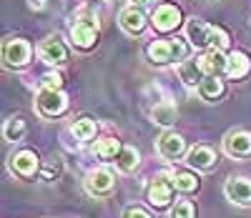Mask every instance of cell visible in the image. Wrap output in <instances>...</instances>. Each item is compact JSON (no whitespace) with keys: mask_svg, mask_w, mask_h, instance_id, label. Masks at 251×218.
<instances>
[{"mask_svg":"<svg viewBox=\"0 0 251 218\" xmlns=\"http://www.w3.org/2000/svg\"><path fill=\"white\" fill-rule=\"evenodd\" d=\"M60 170H63V166H60V158H50V163L40 170V176H43V181H55L58 176H60Z\"/></svg>","mask_w":251,"mask_h":218,"instance_id":"28","label":"cell"},{"mask_svg":"<svg viewBox=\"0 0 251 218\" xmlns=\"http://www.w3.org/2000/svg\"><path fill=\"white\" fill-rule=\"evenodd\" d=\"M123 218H151L149 211L141 208V206H126L123 208Z\"/></svg>","mask_w":251,"mask_h":218,"instance_id":"30","label":"cell"},{"mask_svg":"<svg viewBox=\"0 0 251 218\" xmlns=\"http://www.w3.org/2000/svg\"><path fill=\"white\" fill-rule=\"evenodd\" d=\"M25 130H28V125H25L23 118H20V116H10L5 121V125H3V138L8 143H18V141H23Z\"/></svg>","mask_w":251,"mask_h":218,"instance_id":"24","label":"cell"},{"mask_svg":"<svg viewBox=\"0 0 251 218\" xmlns=\"http://www.w3.org/2000/svg\"><path fill=\"white\" fill-rule=\"evenodd\" d=\"M40 85H43L46 91H60V85H63V78L58 73H46L43 80H40Z\"/></svg>","mask_w":251,"mask_h":218,"instance_id":"29","label":"cell"},{"mask_svg":"<svg viewBox=\"0 0 251 218\" xmlns=\"http://www.w3.org/2000/svg\"><path fill=\"white\" fill-rule=\"evenodd\" d=\"M96 40H98V20L93 15L73 20V25H71V43L75 48L88 50V48L96 46Z\"/></svg>","mask_w":251,"mask_h":218,"instance_id":"3","label":"cell"},{"mask_svg":"<svg viewBox=\"0 0 251 218\" xmlns=\"http://www.w3.org/2000/svg\"><path fill=\"white\" fill-rule=\"evenodd\" d=\"M228 48V33L219 25H211V50H226Z\"/></svg>","mask_w":251,"mask_h":218,"instance_id":"26","label":"cell"},{"mask_svg":"<svg viewBox=\"0 0 251 218\" xmlns=\"http://www.w3.org/2000/svg\"><path fill=\"white\" fill-rule=\"evenodd\" d=\"M149 60L156 65H166V63H176L186 58V46L181 40H153L149 46Z\"/></svg>","mask_w":251,"mask_h":218,"instance_id":"2","label":"cell"},{"mask_svg":"<svg viewBox=\"0 0 251 218\" xmlns=\"http://www.w3.org/2000/svg\"><path fill=\"white\" fill-rule=\"evenodd\" d=\"M156 148H158V156L166 158V161H178L181 156L188 153V150H186V141L178 133H174V130H166V133L158 138Z\"/></svg>","mask_w":251,"mask_h":218,"instance_id":"11","label":"cell"},{"mask_svg":"<svg viewBox=\"0 0 251 218\" xmlns=\"http://www.w3.org/2000/svg\"><path fill=\"white\" fill-rule=\"evenodd\" d=\"M171 218H196V208L191 201H176L171 208Z\"/></svg>","mask_w":251,"mask_h":218,"instance_id":"27","label":"cell"},{"mask_svg":"<svg viewBox=\"0 0 251 218\" xmlns=\"http://www.w3.org/2000/svg\"><path fill=\"white\" fill-rule=\"evenodd\" d=\"M71 130H73V136H75L78 141H91V138H96L98 125H96V121H91V118H80V121L73 123Z\"/></svg>","mask_w":251,"mask_h":218,"instance_id":"25","label":"cell"},{"mask_svg":"<svg viewBox=\"0 0 251 218\" xmlns=\"http://www.w3.org/2000/svg\"><path fill=\"white\" fill-rule=\"evenodd\" d=\"M38 55H40L43 63L53 65V68H55V65H63L68 60V50H66V46H63V40L58 35H48L43 43H40Z\"/></svg>","mask_w":251,"mask_h":218,"instance_id":"10","label":"cell"},{"mask_svg":"<svg viewBox=\"0 0 251 218\" xmlns=\"http://www.w3.org/2000/svg\"><path fill=\"white\" fill-rule=\"evenodd\" d=\"M151 118H153V123L161 125V128H171V125L178 121V108H176L171 100H161V103H156V105L151 108Z\"/></svg>","mask_w":251,"mask_h":218,"instance_id":"17","label":"cell"},{"mask_svg":"<svg viewBox=\"0 0 251 218\" xmlns=\"http://www.w3.org/2000/svg\"><path fill=\"white\" fill-rule=\"evenodd\" d=\"M186 163L196 170H211L216 166V153L208 145H194L186 153Z\"/></svg>","mask_w":251,"mask_h":218,"instance_id":"16","label":"cell"},{"mask_svg":"<svg viewBox=\"0 0 251 218\" xmlns=\"http://www.w3.org/2000/svg\"><path fill=\"white\" fill-rule=\"evenodd\" d=\"M224 150L231 158H249L251 156V133L249 130H228L224 138Z\"/></svg>","mask_w":251,"mask_h":218,"instance_id":"9","label":"cell"},{"mask_svg":"<svg viewBox=\"0 0 251 218\" xmlns=\"http://www.w3.org/2000/svg\"><path fill=\"white\" fill-rule=\"evenodd\" d=\"M93 150H96V156H98V158H103V161H111V158H118V153L123 150V145H121V141H118V138L106 136V138L96 141Z\"/></svg>","mask_w":251,"mask_h":218,"instance_id":"21","label":"cell"},{"mask_svg":"<svg viewBox=\"0 0 251 218\" xmlns=\"http://www.w3.org/2000/svg\"><path fill=\"white\" fill-rule=\"evenodd\" d=\"M151 23H153V28H156L158 33H171V30H176V28L181 25V10H178V5H171V3L158 5V8L153 10V15H151Z\"/></svg>","mask_w":251,"mask_h":218,"instance_id":"8","label":"cell"},{"mask_svg":"<svg viewBox=\"0 0 251 218\" xmlns=\"http://www.w3.org/2000/svg\"><path fill=\"white\" fill-rule=\"evenodd\" d=\"M199 58H201V65H203L206 75H221V73H226L228 55H224V50H206Z\"/></svg>","mask_w":251,"mask_h":218,"instance_id":"19","label":"cell"},{"mask_svg":"<svg viewBox=\"0 0 251 218\" xmlns=\"http://www.w3.org/2000/svg\"><path fill=\"white\" fill-rule=\"evenodd\" d=\"M251 71V60L246 53L241 50H234V53H228V65H226V75L231 78V80H241L246 78Z\"/></svg>","mask_w":251,"mask_h":218,"instance_id":"18","label":"cell"},{"mask_svg":"<svg viewBox=\"0 0 251 218\" xmlns=\"http://www.w3.org/2000/svg\"><path fill=\"white\" fill-rule=\"evenodd\" d=\"M138 163H141V153H138V150L133 145H123V150L116 158V168L121 173H133L138 168Z\"/></svg>","mask_w":251,"mask_h":218,"instance_id":"23","label":"cell"},{"mask_svg":"<svg viewBox=\"0 0 251 218\" xmlns=\"http://www.w3.org/2000/svg\"><path fill=\"white\" fill-rule=\"evenodd\" d=\"M46 3H48V0H30V5H33L35 10H40V8H43V5H46Z\"/></svg>","mask_w":251,"mask_h":218,"instance_id":"32","label":"cell"},{"mask_svg":"<svg viewBox=\"0 0 251 218\" xmlns=\"http://www.w3.org/2000/svg\"><path fill=\"white\" fill-rule=\"evenodd\" d=\"M171 181H174V188L181 193L199 191V176L191 170H171Z\"/></svg>","mask_w":251,"mask_h":218,"instance_id":"22","label":"cell"},{"mask_svg":"<svg viewBox=\"0 0 251 218\" xmlns=\"http://www.w3.org/2000/svg\"><path fill=\"white\" fill-rule=\"evenodd\" d=\"M186 40L199 50H203V48L211 50V25L203 23L201 18H191L186 23Z\"/></svg>","mask_w":251,"mask_h":218,"instance_id":"13","label":"cell"},{"mask_svg":"<svg viewBox=\"0 0 251 218\" xmlns=\"http://www.w3.org/2000/svg\"><path fill=\"white\" fill-rule=\"evenodd\" d=\"M30 53H33L30 43L23 38H10L3 46V60L8 68H23V65H28Z\"/></svg>","mask_w":251,"mask_h":218,"instance_id":"6","label":"cell"},{"mask_svg":"<svg viewBox=\"0 0 251 218\" xmlns=\"http://www.w3.org/2000/svg\"><path fill=\"white\" fill-rule=\"evenodd\" d=\"M174 181H171V170H163L151 181V186L146 188V201H149L156 211L166 208L174 201Z\"/></svg>","mask_w":251,"mask_h":218,"instance_id":"1","label":"cell"},{"mask_svg":"<svg viewBox=\"0 0 251 218\" xmlns=\"http://www.w3.org/2000/svg\"><path fill=\"white\" fill-rule=\"evenodd\" d=\"M118 25H121L126 33L138 35V33L146 28V15H143V10L136 8V5H126V8L118 13Z\"/></svg>","mask_w":251,"mask_h":218,"instance_id":"14","label":"cell"},{"mask_svg":"<svg viewBox=\"0 0 251 218\" xmlns=\"http://www.w3.org/2000/svg\"><path fill=\"white\" fill-rule=\"evenodd\" d=\"M199 96H201V100H206V103H216L221 96H224V80L219 78V75H206L201 83H199Z\"/></svg>","mask_w":251,"mask_h":218,"instance_id":"20","label":"cell"},{"mask_svg":"<svg viewBox=\"0 0 251 218\" xmlns=\"http://www.w3.org/2000/svg\"><path fill=\"white\" fill-rule=\"evenodd\" d=\"M35 108H38V113L40 116H46V118H55V116H63L66 113V108H68V98L63 91H40L38 98H35Z\"/></svg>","mask_w":251,"mask_h":218,"instance_id":"5","label":"cell"},{"mask_svg":"<svg viewBox=\"0 0 251 218\" xmlns=\"http://www.w3.org/2000/svg\"><path fill=\"white\" fill-rule=\"evenodd\" d=\"M10 170L18 178H33L40 170V158L35 150H18L10 156Z\"/></svg>","mask_w":251,"mask_h":218,"instance_id":"7","label":"cell"},{"mask_svg":"<svg viewBox=\"0 0 251 218\" xmlns=\"http://www.w3.org/2000/svg\"><path fill=\"white\" fill-rule=\"evenodd\" d=\"M226 198L236 206H251V181L244 176H231L224 186Z\"/></svg>","mask_w":251,"mask_h":218,"instance_id":"12","label":"cell"},{"mask_svg":"<svg viewBox=\"0 0 251 218\" xmlns=\"http://www.w3.org/2000/svg\"><path fill=\"white\" fill-rule=\"evenodd\" d=\"M153 0H131V5H136V8H143V5H151Z\"/></svg>","mask_w":251,"mask_h":218,"instance_id":"31","label":"cell"},{"mask_svg":"<svg viewBox=\"0 0 251 218\" xmlns=\"http://www.w3.org/2000/svg\"><path fill=\"white\" fill-rule=\"evenodd\" d=\"M178 78L188 85V88H199V83L206 78L203 65H201V58H188V60H181V63H178Z\"/></svg>","mask_w":251,"mask_h":218,"instance_id":"15","label":"cell"},{"mask_svg":"<svg viewBox=\"0 0 251 218\" xmlns=\"http://www.w3.org/2000/svg\"><path fill=\"white\" fill-rule=\"evenodd\" d=\"M83 186H86L88 195H93V198H106L116 188V176L108 168H93V170H88Z\"/></svg>","mask_w":251,"mask_h":218,"instance_id":"4","label":"cell"}]
</instances>
